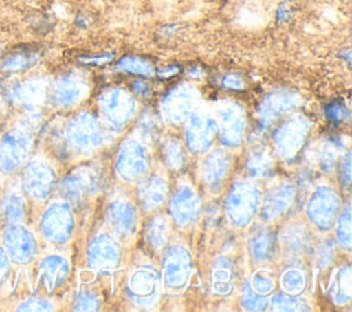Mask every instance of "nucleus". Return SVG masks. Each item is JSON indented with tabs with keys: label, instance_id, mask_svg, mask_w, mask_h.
I'll list each match as a JSON object with an SVG mask.
<instances>
[{
	"label": "nucleus",
	"instance_id": "obj_21",
	"mask_svg": "<svg viewBox=\"0 0 352 312\" xmlns=\"http://www.w3.org/2000/svg\"><path fill=\"white\" fill-rule=\"evenodd\" d=\"M220 118V140L228 147H236L243 139L246 120L239 104L228 103L219 111Z\"/></svg>",
	"mask_w": 352,
	"mask_h": 312
},
{
	"label": "nucleus",
	"instance_id": "obj_33",
	"mask_svg": "<svg viewBox=\"0 0 352 312\" xmlns=\"http://www.w3.org/2000/svg\"><path fill=\"white\" fill-rule=\"evenodd\" d=\"M232 287V267L228 260L220 258L213 268V289L217 294H227Z\"/></svg>",
	"mask_w": 352,
	"mask_h": 312
},
{
	"label": "nucleus",
	"instance_id": "obj_47",
	"mask_svg": "<svg viewBox=\"0 0 352 312\" xmlns=\"http://www.w3.org/2000/svg\"><path fill=\"white\" fill-rule=\"evenodd\" d=\"M340 150V146H337L334 142L329 143L322 153V165L324 168H331L336 164V158H337V151Z\"/></svg>",
	"mask_w": 352,
	"mask_h": 312
},
{
	"label": "nucleus",
	"instance_id": "obj_43",
	"mask_svg": "<svg viewBox=\"0 0 352 312\" xmlns=\"http://www.w3.org/2000/svg\"><path fill=\"white\" fill-rule=\"evenodd\" d=\"M326 117L330 121L341 122L349 118V110L342 100H334L326 107Z\"/></svg>",
	"mask_w": 352,
	"mask_h": 312
},
{
	"label": "nucleus",
	"instance_id": "obj_36",
	"mask_svg": "<svg viewBox=\"0 0 352 312\" xmlns=\"http://www.w3.org/2000/svg\"><path fill=\"white\" fill-rule=\"evenodd\" d=\"M272 308L276 311H308L307 302L294 294H275L271 300Z\"/></svg>",
	"mask_w": 352,
	"mask_h": 312
},
{
	"label": "nucleus",
	"instance_id": "obj_45",
	"mask_svg": "<svg viewBox=\"0 0 352 312\" xmlns=\"http://www.w3.org/2000/svg\"><path fill=\"white\" fill-rule=\"evenodd\" d=\"M114 55L110 52H100V54H94V55H82L78 56V62L87 66H103L107 65L113 60Z\"/></svg>",
	"mask_w": 352,
	"mask_h": 312
},
{
	"label": "nucleus",
	"instance_id": "obj_16",
	"mask_svg": "<svg viewBox=\"0 0 352 312\" xmlns=\"http://www.w3.org/2000/svg\"><path fill=\"white\" fill-rule=\"evenodd\" d=\"M158 289L160 274L153 267H140L129 278V296L140 307L153 305L158 298Z\"/></svg>",
	"mask_w": 352,
	"mask_h": 312
},
{
	"label": "nucleus",
	"instance_id": "obj_7",
	"mask_svg": "<svg viewBox=\"0 0 352 312\" xmlns=\"http://www.w3.org/2000/svg\"><path fill=\"white\" fill-rule=\"evenodd\" d=\"M74 227L72 209L67 203H52L43 213L40 230L44 238L52 243L62 245L69 241Z\"/></svg>",
	"mask_w": 352,
	"mask_h": 312
},
{
	"label": "nucleus",
	"instance_id": "obj_37",
	"mask_svg": "<svg viewBox=\"0 0 352 312\" xmlns=\"http://www.w3.org/2000/svg\"><path fill=\"white\" fill-rule=\"evenodd\" d=\"M337 241L340 246L351 249V210L349 206H345L341 214L338 216L337 223Z\"/></svg>",
	"mask_w": 352,
	"mask_h": 312
},
{
	"label": "nucleus",
	"instance_id": "obj_34",
	"mask_svg": "<svg viewBox=\"0 0 352 312\" xmlns=\"http://www.w3.org/2000/svg\"><path fill=\"white\" fill-rule=\"evenodd\" d=\"M168 238V223L162 217H154L146 228V239L153 249H161Z\"/></svg>",
	"mask_w": 352,
	"mask_h": 312
},
{
	"label": "nucleus",
	"instance_id": "obj_10",
	"mask_svg": "<svg viewBox=\"0 0 352 312\" xmlns=\"http://www.w3.org/2000/svg\"><path fill=\"white\" fill-rule=\"evenodd\" d=\"M55 186V172L44 161H30L22 173V188L33 201H44Z\"/></svg>",
	"mask_w": 352,
	"mask_h": 312
},
{
	"label": "nucleus",
	"instance_id": "obj_24",
	"mask_svg": "<svg viewBox=\"0 0 352 312\" xmlns=\"http://www.w3.org/2000/svg\"><path fill=\"white\" fill-rule=\"evenodd\" d=\"M199 210V199L188 186H180L170 199V213L179 225L191 224Z\"/></svg>",
	"mask_w": 352,
	"mask_h": 312
},
{
	"label": "nucleus",
	"instance_id": "obj_51",
	"mask_svg": "<svg viewBox=\"0 0 352 312\" xmlns=\"http://www.w3.org/2000/svg\"><path fill=\"white\" fill-rule=\"evenodd\" d=\"M10 269V257L6 253L4 247L0 246V283L3 282V279L6 278L7 272Z\"/></svg>",
	"mask_w": 352,
	"mask_h": 312
},
{
	"label": "nucleus",
	"instance_id": "obj_52",
	"mask_svg": "<svg viewBox=\"0 0 352 312\" xmlns=\"http://www.w3.org/2000/svg\"><path fill=\"white\" fill-rule=\"evenodd\" d=\"M289 16H290V11H289V8H287L286 5H280V7L278 8V12H276V18H278V21H279V22H285V21H287V19H289Z\"/></svg>",
	"mask_w": 352,
	"mask_h": 312
},
{
	"label": "nucleus",
	"instance_id": "obj_17",
	"mask_svg": "<svg viewBox=\"0 0 352 312\" xmlns=\"http://www.w3.org/2000/svg\"><path fill=\"white\" fill-rule=\"evenodd\" d=\"M195 95L191 87L177 85L172 88L161 102V111L164 118L170 124H179L184 121L194 107Z\"/></svg>",
	"mask_w": 352,
	"mask_h": 312
},
{
	"label": "nucleus",
	"instance_id": "obj_53",
	"mask_svg": "<svg viewBox=\"0 0 352 312\" xmlns=\"http://www.w3.org/2000/svg\"><path fill=\"white\" fill-rule=\"evenodd\" d=\"M285 1H296V0H285Z\"/></svg>",
	"mask_w": 352,
	"mask_h": 312
},
{
	"label": "nucleus",
	"instance_id": "obj_30",
	"mask_svg": "<svg viewBox=\"0 0 352 312\" xmlns=\"http://www.w3.org/2000/svg\"><path fill=\"white\" fill-rule=\"evenodd\" d=\"M116 70L122 74L147 78L154 74V65L146 56L125 55L116 63Z\"/></svg>",
	"mask_w": 352,
	"mask_h": 312
},
{
	"label": "nucleus",
	"instance_id": "obj_50",
	"mask_svg": "<svg viewBox=\"0 0 352 312\" xmlns=\"http://www.w3.org/2000/svg\"><path fill=\"white\" fill-rule=\"evenodd\" d=\"M131 91H132V93H135L138 96L147 98L150 95V92H151V88H150V85L146 81L136 80V81H133L131 84Z\"/></svg>",
	"mask_w": 352,
	"mask_h": 312
},
{
	"label": "nucleus",
	"instance_id": "obj_4",
	"mask_svg": "<svg viewBox=\"0 0 352 312\" xmlns=\"http://www.w3.org/2000/svg\"><path fill=\"white\" fill-rule=\"evenodd\" d=\"M98 103L103 118L117 129L125 126L136 111V103L132 93L118 87H111L103 91Z\"/></svg>",
	"mask_w": 352,
	"mask_h": 312
},
{
	"label": "nucleus",
	"instance_id": "obj_46",
	"mask_svg": "<svg viewBox=\"0 0 352 312\" xmlns=\"http://www.w3.org/2000/svg\"><path fill=\"white\" fill-rule=\"evenodd\" d=\"M18 311H52V304L44 298H29L23 302L19 304V307L16 308Z\"/></svg>",
	"mask_w": 352,
	"mask_h": 312
},
{
	"label": "nucleus",
	"instance_id": "obj_41",
	"mask_svg": "<svg viewBox=\"0 0 352 312\" xmlns=\"http://www.w3.org/2000/svg\"><path fill=\"white\" fill-rule=\"evenodd\" d=\"M73 308L76 311H98L100 308V301L95 294L89 291H81L76 296Z\"/></svg>",
	"mask_w": 352,
	"mask_h": 312
},
{
	"label": "nucleus",
	"instance_id": "obj_44",
	"mask_svg": "<svg viewBox=\"0 0 352 312\" xmlns=\"http://www.w3.org/2000/svg\"><path fill=\"white\" fill-rule=\"evenodd\" d=\"M252 289L261 296H265L274 290V282L270 276L264 274H256L252 279Z\"/></svg>",
	"mask_w": 352,
	"mask_h": 312
},
{
	"label": "nucleus",
	"instance_id": "obj_32",
	"mask_svg": "<svg viewBox=\"0 0 352 312\" xmlns=\"http://www.w3.org/2000/svg\"><path fill=\"white\" fill-rule=\"evenodd\" d=\"M331 297L336 304H346L351 300V267H342L330 286Z\"/></svg>",
	"mask_w": 352,
	"mask_h": 312
},
{
	"label": "nucleus",
	"instance_id": "obj_1",
	"mask_svg": "<svg viewBox=\"0 0 352 312\" xmlns=\"http://www.w3.org/2000/svg\"><path fill=\"white\" fill-rule=\"evenodd\" d=\"M88 82L77 70H67L48 81L47 100L56 109H69L77 104L87 93Z\"/></svg>",
	"mask_w": 352,
	"mask_h": 312
},
{
	"label": "nucleus",
	"instance_id": "obj_18",
	"mask_svg": "<svg viewBox=\"0 0 352 312\" xmlns=\"http://www.w3.org/2000/svg\"><path fill=\"white\" fill-rule=\"evenodd\" d=\"M300 103L298 93L287 89H278L263 98L258 104V118L263 125H271L282 118Z\"/></svg>",
	"mask_w": 352,
	"mask_h": 312
},
{
	"label": "nucleus",
	"instance_id": "obj_12",
	"mask_svg": "<svg viewBox=\"0 0 352 312\" xmlns=\"http://www.w3.org/2000/svg\"><path fill=\"white\" fill-rule=\"evenodd\" d=\"M340 210V199L334 190L319 187L311 197L307 205L309 220L323 231H327L334 224Z\"/></svg>",
	"mask_w": 352,
	"mask_h": 312
},
{
	"label": "nucleus",
	"instance_id": "obj_27",
	"mask_svg": "<svg viewBox=\"0 0 352 312\" xmlns=\"http://www.w3.org/2000/svg\"><path fill=\"white\" fill-rule=\"evenodd\" d=\"M166 181L160 176H150L143 180L138 188V199L144 210H154L160 208L166 198Z\"/></svg>",
	"mask_w": 352,
	"mask_h": 312
},
{
	"label": "nucleus",
	"instance_id": "obj_49",
	"mask_svg": "<svg viewBox=\"0 0 352 312\" xmlns=\"http://www.w3.org/2000/svg\"><path fill=\"white\" fill-rule=\"evenodd\" d=\"M154 73L160 80H170L182 73V66L180 65H166L161 69H157Z\"/></svg>",
	"mask_w": 352,
	"mask_h": 312
},
{
	"label": "nucleus",
	"instance_id": "obj_35",
	"mask_svg": "<svg viewBox=\"0 0 352 312\" xmlns=\"http://www.w3.org/2000/svg\"><path fill=\"white\" fill-rule=\"evenodd\" d=\"M271 158L264 148L252 153L248 161V170L252 176H267L271 172Z\"/></svg>",
	"mask_w": 352,
	"mask_h": 312
},
{
	"label": "nucleus",
	"instance_id": "obj_5",
	"mask_svg": "<svg viewBox=\"0 0 352 312\" xmlns=\"http://www.w3.org/2000/svg\"><path fill=\"white\" fill-rule=\"evenodd\" d=\"M4 93L8 100L26 109H33L47 100L48 80L41 76H26L23 78L8 77Z\"/></svg>",
	"mask_w": 352,
	"mask_h": 312
},
{
	"label": "nucleus",
	"instance_id": "obj_11",
	"mask_svg": "<svg viewBox=\"0 0 352 312\" xmlns=\"http://www.w3.org/2000/svg\"><path fill=\"white\" fill-rule=\"evenodd\" d=\"M309 131L308 121L301 117H290L274 132V143L278 154L289 159L294 157L305 142Z\"/></svg>",
	"mask_w": 352,
	"mask_h": 312
},
{
	"label": "nucleus",
	"instance_id": "obj_3",
	"mask_svg": "<svg viewBox=\"0 0 352 312\" xmlns=\"http://www.w3.org/2000/svg\"><path fill=\"white\" fill-rule=\"evenodd\" d=\"M260 192L250 183H235L226 201V212L228 219L238 227H245L250 223L258 209Z\"/></svg>",
	"mask_w": 352,
	"mask_h": 312
},
{
	"label": "nucleus",
	"instance_id": "obj_42",
	"mask_svg": "<svg viewBox=\"0 0 352 312\" xmlns=\"http://www.w3.org/2000/svg\"><path fill=\"white\" fill-rule=\"evenodd\" d=\"M220 82L223 88L230 91H243L246 88V78L236 71H228L223 74Z\"/></svg>",
	"mask_w": 352,
	"mask_h": 312
},
{
	"label": "nucleus",
	"instance_id": "obj_14",
	"mask_svg": "<svg viewBox=\"0 0 352 312\" xmlns=\"http://www.w3.org/2000/svg\"><path fill=\"white\" fill-rule=\"evenodd\" d=\"M41 56V48L37 45L23 44L14 47L0 55V73L7 77L29 73L40 63Z\"/></svg>",
	"mask_w": 352,
	"mask_h": 312
},
{
	"label": "nucleus",
	"instance_id": "obj_28",
	"mask_svg": "<svg viewBox=\"0 0 352 312\" xmlns=\"http://www.w3.org/2000/svg\"><path fill=\"white\" fill-rule=\"evenodd\" d=\"M280 241L285 252L294 257L307 253L312 246L311 232L302 224H290L285 227L280 235Z\"/></svg>",
	"mask_w": 352,
	"mask_h": 312
},
{
	"label": "nucleus",
	"instance_id": "obj_13",
	"mask_svg": "<svg viewBox=\"0 0 352 312\" xmlns=\"http://www.w3.org/2000/svg\"><path fill=\"white\" fill-rule=\"evenodd\" d=\"M187 118L188 121L184 132L187 147L192 153L206 151L212 146L213 139L217 133L216 121L209 114L201 110L192 111Z\"/></svg>",
	"mask_w": 352,
	"mask_h": 312
},
{
	"label": "nucleus",
	"instance_id": "obj_38",
	"mask_svg": "<svg viewBox=\"0 0 352 312\" xmlns=\"http://www.w3.org/2000/svg\"><path fill=\"white\" fill-rule=\"evenodd\" d=\"M305 286V278L298 269H289L282 275V287L287 294H300Z\"/></svg>",
	"mask_w": 352,
	"mask_h": 312
},
{
	"label": "nucleus",
	"instance_id": "obj_9",
	"mask_svg": "<svg viewBox=\"0 0 352 312\" xmlns=\"http://www.w3.org/2000/svg\"><path fill=\"white\" fill-rule=\"evenodd\" d=\"M3 245L10 260L18 264H28L37 254V241L34 235L21 223L6 225Z\"/></svg>",
	"mask_w": 352,
	"mask_h": 312
},
{
	"label": "nucleus",
	"instance_id": "obj_22",
	"mask_svg": "<svg viewBox=\"0 0 352 312\" xmlns=\"http://www.w3.org/2000/svg\"><path fill=\"white\" fill-rule=\"evenodd\" d=\"M231 155L223 150H214L205 158L201 172L204 183L209 190L217 191L221 188L231 169Z\"/></svg>",
	"mask_w": 352,
	"mask_h": 312
},
{
	"label": "nucleus",
	"instance_id": "obj_39",
	"mask_svg": "<svg viewBox=\"0 0 352 312\" xmlns=\"http://www.w3.org/2000/svg\"><path fill=\"white\" fill-rule=\"evenodd\" d=\"M268 305V301L264 296L257 294L250 283H246L242 290V307L248 311H263Z\"/></svg>",
	"mask_w": 352,
	"mask_h": 312
},
{
	"label": "nucleus",
	"instance_id": "obj_15",
	"mask_svg": "<svg viewBox=\"0 0 352 312\" xmlns=\"http://www.w3.org/2000/svg\"><path fill=\"white\" fill-rule=\"evenodd\" d=\"M116 168L118 175L126 180L142 177L148 169V155L144 146L138 140L125 142L120 148Z\"/></svg>",
	"mask_w": 352,
	"mask_h": 312
},
{
	"label": "nucleus",
	"instance_id": "obj_20",
	"mask_svg": "<svg viewBox=\"0 0 352 312\" xmlns=\"http://www.w3.org/2000/svg\"><path fill=\"white\" fill-rule=\"evenodd\" d=\"M120 254H121V250H120L118 242L107 234H100L95 236L89 242L88 250H87V258H88L89 267L99 271L114 268L118 264Z\"/></svg>",
	"mask_w": 352,
	"mask_h": 312
},
{
	"label": "nucleus",
	"instance_id": "obj_6",
	"mask_svg": "<svg viewBox=\"0 0 352 312\" xmlns=\"http://www.w3.org/2000/svg\"><path fill=\"white\" fill-rule=\"evenodd\" d=\"M32 147V139L22 129L8 131L0 140V172L12 175L26 162Z\"/></svg>",
	"mask_w": 352,
	"mask_h": 312
},
{
	"label": "nucleus",
	"instance_id": "obj_29",
	"mask_svg": "<svg viewBox=\"0 0 352 312\" xmlns=\"http://www.w3.org/2000/svg\"><path fill=\"white\" fill-rule=\"evenodd\" d=\"M26 203L21 194L10 191L0 199V220L6 224H19L25 220Z\"/></svg>",
	"mask_w": 352,
	"mask_h": 312
},
{
	"label": "nucleus",
	"instance_id": "obj_2",
	"mask_svg": "<svg viewBox=\"0 0 352 312\" xmlns=\"http://www.w3.org/2000/svg\"><path fill=\"white\" fill-rule=\"evenodd\" d=\"M66 142L77 153H91L103 142V132L99 121L89 113L74 115L65 129Z\"/></svg>",
	"mask_w": 352,
	"mask_h": 312
},
{
	"label": "nucleus",
	"instance_id": "obj_48",
	"mask_svg": "<svg viewBox=\"0 0 352 312\" xmlns=\"http://www.w3.org/2000/svg\"><path fill=\"white\" fill-rule=\"evenodd\" d=\"M340 179L344 187H348L351 183V153L348 151L340 164Z\"/></svg>",
	"mask_w": 352,
	"mask_h": 312
},
{
	"label": "nucleus",
	"instance_id": "obj_25",
	"mask_svg": "<svg viewBox=\"0 0 352 312\" xmlns=\"http://www.w3.org/2000/svg\"><path fill=\"white\" fill-rule=\"evenodd\" d=\"M69 276V263L60 256H47L38 264V278L48 291L60 287Z\"/></svg>",
	"mask_w": 352,
	"mask_h": 312
},
{
	"label": "nucleus",
	"instance_id": "obj_19",
	"mask_svg": "<svg viewBox=\"0 0 352 312\" xmlns=\"http://www.w3.org/2000/svg\"><path fill=\"white\" fill-rule=\"evenodd\" d=\"M165 283L169 287H182L186 285L191 272V256L183 246H172L166 250L162 263Z\"/></svg>",
	"mask_w": 352,
	"mask_h": 312
},
{
	"label": "nucleus",
	"instance_id": "obj_23",
	"mask_svg": "<svg viewBox=\"0 0 352 312\" xmlns=\"http://www.w3.org/2000/svg\"><path fill=\"white\" fill-rule=\"evenodd\" d=\"M294 199V187L292 184H279L271 188L264 197L261 206V219L275 221L280 219L292 206Z\"/></svg>",
	"mask_w": 352,
	"mask_h": 312
},
{
	"label": "nucleus",
	"instance_id": "obj_31",
	"mask_svg": "<svg viewBox=\"0 0 352 312\" xmlns=\"http://www.w3.org/2000/svg\"><path fill=\"white\" fill-rule=\"evenodd\" d=\"M249 250L256 261H267L275 252V235L270 231L256 234L249 242Z\"/></svg>",
	"mask_w": 352,
	"mask_h": 312
},
{
	"label": "nucleus",
	"instance_id": "obj_40",
	"mask_svg": "<svg viewBox=\"0 0 352 312\" xmlns=\"http://www.w3.org/2000/svg\"><path fill=\"white\" fill-rule=\"evenodd\" d=\"M164 157H165L166 165L170 166L172 169H179L184 164V151L182 146L175 140H170L165 144Z\"/></svg>",
	"mask_w": 352,
	"mask_h": 312
},
{
	"label": "nucleus",
	"instance_id": "obj_8",
	"mask_svg": "<svg viewBox=\"0 0 352 312\" xmlns=\"http://www.w3.org/2000/svg\"><path fill=\"white\" fill-rule=\"evenodd\" d=\"M99 190V172L92 166H80L59 184L62 197L70 203H80Z\"/></svg>",
	"mask_w": 352,
	"mask_h": 312
},
{
	"label": "nucleus",
	"instance_id": "obj_26",
	"mask_svg": "<svg viewBox=\"0 0 352 312\" xmlns=\"http://www.w3.org/2000/svg\"><path fill=\"white\" fill-rule=\"evenodd\" d=\"M107 223L117 235H129L136 227V213L131 203L125 201H114L109 203L106 210Z\"/></svg>",
	"mask_w": 352,
	"mask_h": 312
}]
</instances>
